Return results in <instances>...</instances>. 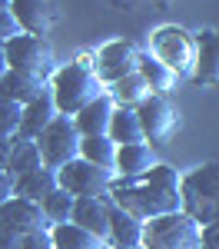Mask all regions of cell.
<instances>
[{
    "mask_svg": "<svg viewBox=\"0 0 219 249\" xmlns=\"http://www.w3.org/2000/svg\"><path fill=\"white\" fill-rule=\"evenodd\" d=\"M20 103L14 100H0V140H14L20 130Z\"/></svg>",
    "mask_w": 219,
    "mask_h": 249,
    "instance_id": "28",
    "label": "cell"
},
{
    "mask_svg": "<svg viewBox=\"0 0 219 249\" xmlns=\"http://www.w3.org/2000/svg\"><path fill=\"white\" fill-rule=\"evenodd\" d=\"M0 249H20V232L10 226H0Z\"/></svg>",
    "mask_w": 219,
    "mask_h": 249,
    "instance_id": "32",
    "label": "cell"
},
{
    "mask_svg": "<svg viewBox=\"0 0 219 249\" xmlns=\"http://www.w3.org/2000/svg\"><path fill=\"white\" fill-rule=\"evenodd\" d=\"M110 203L119 206L123 213L136 216V219H153V216H166V213L179 210V173L166 163H156L153 170L133 179H119L113 176L110 186Z\"/></svg>",
    "mask_w": 219,
    "mask_h": 249,
    "instance_id": "1",
    "label": "cell"
},
{
    "mask_svg": "<svg viewBox=\"0 0 219 249\" xmlns=\"http://www.w3.org/2000/svg\"><path fill=\"white\" fill-rule=\"evenodd\" d=\"M80 140H83V136L77 133L73 116L57 113L43 126V133H40L34 143H37V150H40L43 166H47V170H60V166H67L70 160L80 156Z\"/></svg>",
    "mask_w": 219,
    "mask_h": 249,
    "instance_id": "7",
    "label": "cell"
},
{
    "mask_svg": "<svg viewBox=\"0 0 219 249\" xmlns=\"http://www.w3.org/2000/svg\"><path fill=\"white\" fill-rule=\"evenodd\" d=\"M199 249H219V223L199 226Z\"/></svg>",
    "mask_w": 219,
    "mask_h": 249,
    "instance_id": "31",
    "label": "cell"
},
{
    "mask_svg": "<svg viewBox=\"0 0 219 249\" xmlns=\"http://www.w3.org/2000/svg\"><path fill=\"white\" fill-rule=\"evenodd\" d=\"M136 73L146 80V87H150V93L156 96H166L173 87H176V73L169 70V67H163L153 53H139V63H136Z\"/></svg>",
    "mask_w": 219,
    "mask_h": 249,
    "instance_id": "22",
    "label": "cell"
},
{
    "mask_svg": "<svg viewBox=\"0 0 219 249\" xmlns=\"http://www.w3.org/2000/svg\"><path fill=\"white\" fill-rule=\"evenodd\" d=\"M73 203H77V196H70L67 190H53L47 193L43 199H40V210H43V219L50 223V226H57V223H70V216H73Z\"/></svg>",
    "mask_w": 219,
    "mask_h": 249,
    "instance_id": "27",
    "label": "cell"
},
{
    "mask_svg": "<svg viewBox=\"0 0 219 249\" xmlns=\"http://www.w3.org/2000/svg\"><path fill=\"white\" fill-rule=\"evenodd\" d=\"M47 87H50V83H43V80H34V77H27V73H17V70H7V73L0 77V100H14L20 107H27V103H34Z\"/></svg>",
    "mask_w": 219,
    "mask_h": 249,
    "instance_id": "19",
    "label": "cell"
},
{
    "mask_svg": "<svg viewBox=\"0 0 219 249\" xmlns=\"http://www.w3.org/2000/svg\"><path fill=\"white\" fill-rule=\"evenodd\" d=\"M130 249H143V246H130Z\"/></svg>",
    "mask_w": 219,
    "mask_h": 249,
    "instance_id": "37",
    "label": "cell"
},
{
    "mask_svg": "<svg viewBox=\"0 0 219 249\" xmlns=\"http://www.w3.org/2000/svg\"><path fill=\"white\" fill-rule=\"evenodd\" d=\"M70 223H77V226H83L86 232L106 239V232H110V199H97V196L77 199V203H73Z\"/></svg>",
    "mask_w": 219,
    "mask_h": 249,
    "instance_id": "15",
    "label": "cell"
},
{
    "mask_svg": "<svg viewBox=\"0 0 219 249\" xmlns=\"http://www.w3.org/2000/svg\"><path fill=\"white\" fill-rule=\"evenodd\" d=\"M143 249H199V223L183 210L153 216L143 223Z\"/></svg>",
    "mask_w": 219,
    "mask_h": 249,
    "instance_id": "5",
    "label": "cell"
},
{
    "mask_svg": "<svg viewBox=\"0 0 219 249\" xmlns=\"http://www.w3.org/2000/svg\"><path fill=\"white\" fill-rule=\"evenodd\" d=\"M10 70V63H7V53H3V47H0V77Z\"/></svg>",
    "mask_w": 219,
    "mask_h": 249,
    "instance_id": "35",
    "label": "cell"
},
{
    "mask_svg": "<svg viewBox=\"0 0 219 249\" xmlns=\"http://www.w3.org/2000/svg\"><path fill=\"white\" fill-rule=\"evenodd\" d=\"M179 210L193 223H219V163H202L179 176Z\"/></svg>",
    "mask_w": 219,
    "mask_h": 249,
    "instance_id": "3",
    "label": "cell"
},
{
    "mask_svg": "<svg viewBox=\"0 0 219 249\" xmlns=\"http://www.w3.org/2000/svg\"><path fill=\"white\" fill-rule=\"evenodd\" d=\"M0 10H10V0H0Z\"/></svg>",
    "mask_w": 219,
    "mask_h": 249,
    "instance_id": "36",
    "label": "cell"
},
{
    "mask_svg": "<svg viewBox=\"0 0 219 249\" xmlns=\"http://www.w3.org/2000/svg\"><path fill=\"white\" fill-rule=\"evenodd\" d=\"M43 166V160H40V150L34 140H23V136H14V143H10V163H7V173L17 179L23 173L37 170Z\"/></svg>",
    "mask_w": 219,
    "mask_h": 249,
    "instance_id": "26",
    "label": "cell"
},
{
    "mask_svg": "<svg viewBox=\"0 0 219 249\" xmlns=\"http://www.w3.org/2000/svg\"><path fill=\"white\" fill-rule=\"evenodd\" d=\"M193 80L206 87H219V30L206 27L196 34V67Z\"/></svg>",
    "mask_w": 219,
    "mask_h": 249,
    "instance_id": "12",
    "label": "cell"
},
{
    "mask_svg": "<svg viewBox=\"0 0 219 249\" xmlns=\"http://www.w3.org/2000/svg\"><path fill=\"white\" fill-rule=\"evenodd\" d=\"M3 53H7L10 70L27 73V77H34V80H43V83H50L53 70H57V57H53V47H50L47 37L20 34V37L3 43Z\"/></svg>",
    "mask_w": 219,
    "mask_h": 249,
    "instance_id": "4",
    "label": "cell"
},
{
    "mask_svg": "<svg viewBox=\"0 0 219 249\" xmlns=\"http://www.w3.org/2000/svg\"><path fill=\"white\" fill-rule=\"evenodd\" d=\"M106 136H110L117 146H123V143H146V140H143V126H139L136 110H123V107H113Z\"/></svg>",
    "mask_w": 219,
    "mask_h": 249,
    "instance_id": "24",
    "label": "cell"
},
{
    "mask_svg": "<svg viewBox=\"0 0 219 249\" xmlns=\"http://www.w3.org/2000/svg\"><path fill=\"white\" fill-rule=\"evenodd\" d=\"M14 37H20V23H17V17H14L10 10H0V47H3L7 40H14Z\"/></svg>",
    "mask_w": 219,
    "mask_h": 249,
    "instance_id": "30",
    "label": "cell"
},
{
    "mask_svg": "<svg viewBox=\"0 0 219 249\" xmlns=\"http://www.w3.org/2000/svg\"><path fill=\"white\" fill-rule=\"evenodd\" d=\"M57 186L67 190L70 196H97V199H110V186H113V173L110 170H100L86 160H70L67 166L57 170Z\"/></svg>",
    "mask_w": 219,
    "mask_h": 249,
    "instance_id": "8",
    "label": "cell"
},
{
    "mask_svg": "<svg viewBox=\"0 0 219 249\" xmlns=\"http://www.w3.org/2000/svg\"><path fill=\"white\" fill-rule=\"evenodd\" d=\"M50 239H53V249H110L106 239L86 232L77 223H57V226H50Z\"/></svg>",
    "mask_w": 219,
    "mask_h": 249,
    "instance_id": "21",
    "label": "cell"
},
{
    "mask_svg": "<svg viewBox=\"0 0 219 249\" xmlns=\"http://www.w3.org/2000/svg\"><path fill=\"white\" fill-rule=\"evenodd\" d=\"M20 249H53V239H50V230H34L20 236Z\"/></svg>",
    "mask_w": 219,
    "mask_h": 249,
    "instance_id": "29",
    "label": "cell"
},
{
    "mask_svg": "<svg viewBox=\"0 0 219 249\" xmlns=\"http://www.w3.org/2000/svg\"><path fill=\"white\" fill-rule=\"evenodd\" d=\"M10 196H14V176H10V173H0V206H3Z\"/></svg>",
    "mask_w": 219,
    "mask_h": 249,
    "instance_id": "33",
    "label": "cell"
},
{
    "mask_svg": "<svg viewBox=\"0 0 219 249\" xmlns=\"http://www.w3.org/2000/svg\"><path fill=\"white\" fill-rule=\"evenodd\" d=\"M159 160L153 153L150 143H123L117 146V166H113V176L119 179H133V176H143L146 170H153Z\"/></svg>",
    "mask_w": 219,
    "mask_h": 249,
    "instance_id": "14",
    "label": "cell"
},
{
    "mask_svg": "<svg viewBox=\"0 0 219 249\" xmlns=\"http://www.w3.org/2000/svg\"><path fill=\"white\" fill-rule=\"evenodd\" d=\"M136 63H139V50L130 43V40H110L103 43L93 57V73L103 87L117 83V80L136 73Z\"/></svg>",
    "mask_w": 219,
    "mask_h": 249,
    "instance_id": "9",
    "label": "cell"
},
{
    "mask_svg": "<svg viewBox=\"0 0 219 249\" xmlns=\"http://www.w3.org/2000/svg\"><path fill=\"white\" fill-rule=\"evenodd\" d=\"M53 190H57V170H47V166H37V170H30L14 179V196L30 199V203H40L47 193H53Z\"/></svg>",
    "mask_w": 219,
    "mask_h": 249,
    "instance_id": "20",
    "label": "cell"
},
{
    "mask_svg": "<svg viewBox=\"0 0 219 249\" xmlns=\"http://www.w3.org/2000/svg\"><path fill=\"white\" fill-rule=\"evenodd\" d=\"M110 116H113V100L103 93V96H97V100H90L80 113H73L77 133L80 136H106Z\"/></svg>",
    "mask_w": 219,
    "mask_h": 249,
    "instance_id": "18",
    "label": "cell"
},
{
    "mask_svg": "<svg viewBox=\"0 0 219 249\" xmlns=\"http://www.w3.org/2000/svg\"><path fill=\"white\" fill-rule=\"evenodd\" d=\"M10 14L17 17L20 34L47 37L50 27L57 23V10L50 0H10Z\"/></svg>",
    "mask_w": 219,
    "mask_h": 249,
    "instance_id": "11",
    "label": "cell"
},
{
    "mask_svg": "<svg viewBox=\"0 0 219 249\" xmlns=\"http://www.w3.org/2000/svg\"><path fill=\"white\" fill-rule=\"evenodd\" d=\"M0 226H10V230H17L20 236H23V232H34V230H50V223L43 219L40 203L20 199V196H10V199L0 206Z\"/></svg>",
    "mask_w": 219,
    "mask_h": 249,
    "instance_id": "13",
    "label": "cell"
},
{
    "mask_svg": "<svg viewBox=\"0 0 219 249\" xmlns=\"http://www.w3.org/2000/svg\"><path fill=\"white\" fill-rule=\"evenodd\" d=\"M50 93H53V103H57V113L73 116L80 113L90 100L106 93V87L97 80L93 73V57H77L73 63H63L53 70L50 77Z\"/></svg>",
    "mask_w": 219,
    "mask_h": 249,
    "instance_id": "2",
    "label": "cell"
},
{
    "mask_svg": "<svg viewBox=\"0 0 219 249\" xmlns=\"http://www.w3.org/2000/svg\"><path fill=\"white\" fill-rule=\"evenodd\" d=\"M106 96L113 100V107L136 110L139 103L150 96V87H146V80L139 77V73H130V77H123V80H117V83H110V87H106Z\"/></svg>",
    "mask_w": 219,
    "mask_h": 249,
    "instance_id": "23",
    "label": "cell"
},
{
    "mask_svg": "<svg viewBox=\"0 0 219 249\" xmlns=\"http://www.w3.org/2000/svg\"><path fill=\"white\" fill-rule=\"evenodd\" d=\"M136 116H139V126H143V140L153 146V143H166L173 130L179 126V113L176 107L166 100V96H156L150 93L143 103L136 107Z\"/></svg>",
    "mask_w": 219,
    "mask_h": 249,
    "instance_id": "10",
    "label": "cell"
},
{
    "mask_svg": "<svg viewBox=\"0 0 219 249\" xmlns=\"http://www.w3.org/2000/svg\"><path fill=\"white\" fill-rule=\"evenodd\" d=\"M106 243L110 249H130L143 243V219L123 213L119 206L110 203V232H106Z\"/></svg>",
    "mask_w": 219,
    "mask_h": 249,
    "instance_id": "17",
    "label": "cell"
},
{
    "mask_svg": "<svg viewBox=\"0 0 219 249\" xmlns=\"http://www.w3.org/2000/svg\"><path fill=\"white\" fill-rule=\"evenodd\" d=\"M80 160L113 173V166H117V143L110 136H83L80 140Z\"/></svg>",
    "mask_w": 219,
    "mask_h": 249,
    "instance_id": "25",
    "label": "cell"
},
{
    "mask_svg": "<svg viewBox=\"0 0 219 249\" xmlns=\"http://www.w3.org/2000/svg\"><path fill=\"white\" fill-rule=\"evenodd\" d=\"M10 143L14 140H0V173H7V163H10Z\"/></svg>",
    "mask_w": 219,
    "mask_h": 249,
    "instance_id": "34",
    "label": "cell"
},
{
    "mask_svg": "<svg viewBox=\"0 0 219 249\" xmlns=\"http://www.w3.org/2000/svg\"><path fill=\"white\" fill-rule=\"evenodd\" d=\"M150 53L163 67H169L176 77H193V67H196V34L183 30L176 23L159 27L150 37Z\"/></svg>",
    "mask_w": 219,
    "mask_h": 249,
    "instance_id": "6",
    "label": "cell"
},
{
    "mask_svg": "<svg viewBox=\"0 0 219 249\" xmlns=\"http://www.w3.org/2000/svg\"><path fill=\"white\" fill-rule=\"evenodd\" d=\"M53 116H57V103H53L50 87H47L34 103H27V107L20 110V130H17V136H23V140H37V136L43 133V126H47Z\"/></svg>",
    "mask_w": 219,
    "mask_h": 249,
    "instance_id": "16",
    "label": "cell"
}]
</instances>
